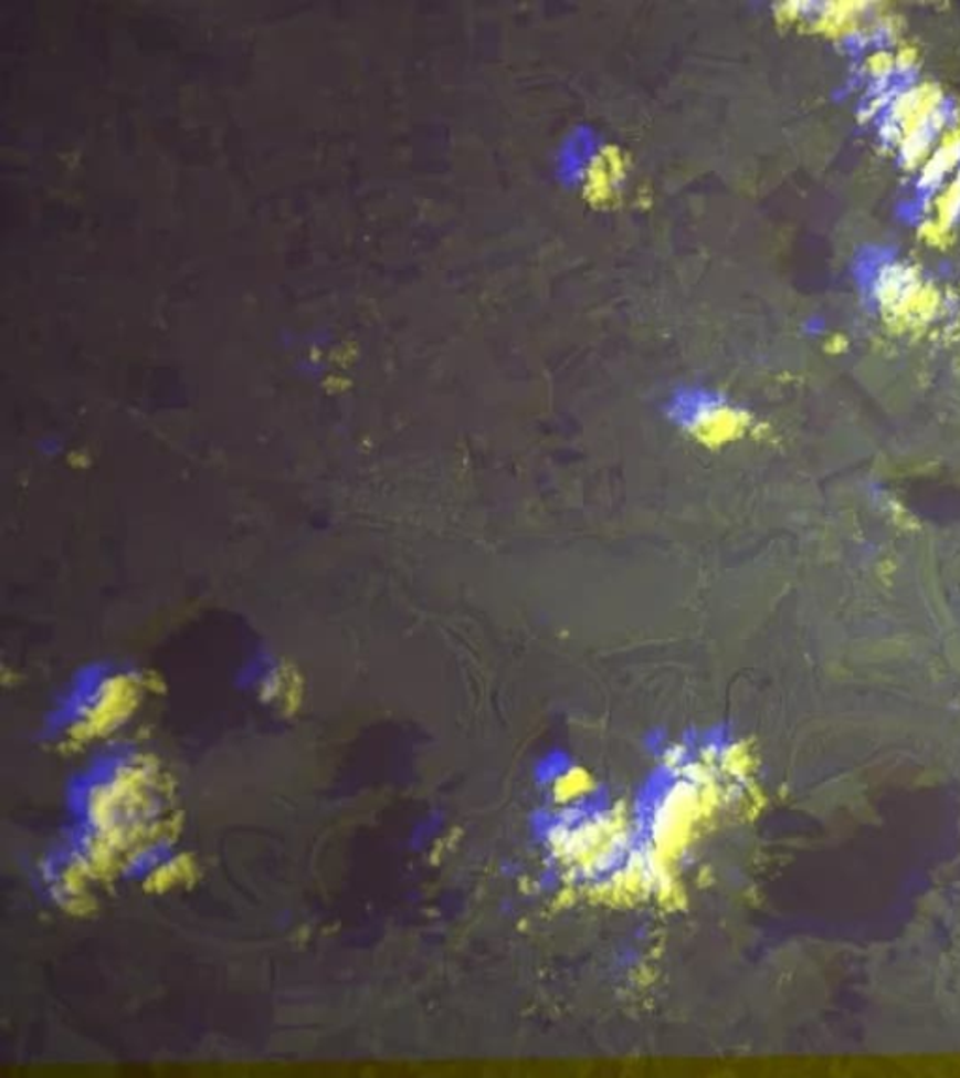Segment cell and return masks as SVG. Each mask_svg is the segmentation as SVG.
<instances>
[{"label":"cell","instance_id":"4fadbf2b","mask_svg":"<svg viewBox=\"0 0 960 1078\" xmlns=\"http://www.w3.org/2000/svg\"><path fill=\"white\" fill-rule=\"evenodd\" d=\"M868 72H871V64H865V66H848V72L844 74L843 80L833 86L831 100L835 104L855 102V100L862 96L865 86H867Z\"/></svg>","mask_w":960,"mask_h":1078},{"label":"cell","instance_id":"8992f818","mask_svg":"<svg viewBox=\"0 0 960 1078\" xmlns=\"http://www.w3.org/2000/svg\"><path fill=\"white\" fill-rule=\"evenodd\" d=\"M954 177H957V171H954L953 160H951L948 145H946L936 155L930 156L924 166L917 167L916 171L908 175L905 193L938 212V205L942 201L943 193L948 191Z\"/></svg>","mask_w":960,"mask_h":1078},{"label":"cell","instance_id":"7a4b0ae2","mask_svg":"<svg viewBox=\"0 0 960 1078\" xmlns=\"http://www.w3.org/2000/svg\"><path fill=\"white\" fill-rule=\"evenodd\" d=\"M130 690V676L117 666H91L74 679L51 713V732L61 733V737L87 735L113 721Z\"/></svg>","mask_w":960,"mask_h":1078},{"label":"cell","instance_id":"7c38bea8","mask_svg":"<svg viewBox=\"0 0 960 1078\" xmlns=\"http://www.w3.org/2000/svg\"><path fill=\"white\" fill-rule=\"evenodd\" d=\"M935 228L943 237H960V175L954 177L948 191L938 205Z\"/></svg>","mask_w":960,"mask_h":1078},{"label":"cell","instance_id":"3957f363","mask_svg":"<svg viewBox=\"0 0 960 1078\" xmlns=\"http://www.w3.org/2000/svg\"><path fill=\"white\" fill-rule=\"evenodd\" d=\"M930 91L932 85L925 77L921 64L905 50L887 61L871 64L867 86L854 102L855 117L865 124L878 109H903L916 115Z\"/></svg>","mask_w":960,"mask_h":1078},{"label":"cell","instance_id":"5bb4252c","mask_svg":"<svg viewBox=\"0 0 960 1078\" xmlns=\"http://www.w3.org/2000/svg\"><path fill=\"white\" fill-rule=\"evenodd\" d=\"M929 314L938 321H954L960 317V295L957 291L943 290L936 296L935 306Z\"/></svg>","mask_w":960,"mask_h":1078},{"label":"cell","instance_id":"52a82bcc","mask_svg":"<svg viewBox=\"0 0 960 1078\" xmlns=\"http://www.w3.org/2000/svg\"><path fill=\"white\" fill-rule=\"evenodd\" d=\"M599 155H601V143L593 134V129H577L574 134H570L563 148L559 150V177L565 182L577 185L595 167Z\"/></svg>","mask_w":960,"mask_h":1078},{"label":"cell","instance_id":"277c9868","mask_svg":"<svg viewBox=\"0 0 960 1078\" xmlns=\"http://www.w3.org/2000/svg\"><path fill=\"white\" fill-rule=\"evenodd\" d=\"M959 134L960 100L949 91L932 86L925 104L911 118L893 160L900 171L910 175Z\"/></svg>","mask_w":960,"mask_h":1078},{"label":"cell","instance_id":"2e32d148","mask_svg":"<svg viewBox=\"0 0 960 1078\" xmlns=\"http://www.w3.org/2000/svg\"><path fill=\"white\" fill-rule=\"evenodd\" d=\"M949 155L953 160L954 171L960 175V134L948 143Z\"/></svg>","mask_w":960,"mask_h":1078},{"label":"cell","instance_id":"6da1fadb","mask_svg":"<svg viewBox=\"0 0 960 1078\" xmlns=\"http://www.w3.org/2000/svg\"><path fill=\"white\" fill-rule=\"evenodd\" d=\"M850 276L868 312L906 310L927 287L921 266L889 241H868L855 248Z\"/></svg>","mask_w":960,"mask_h":1078},{"label":"cell","instance_id":"9c48e42d","mask_svg":"<svg viewBox=\"0 0 960 1078\" xmlns=\"http://www.w3.org/2000/svg\"><path fill=\"white\" fill-rule=\"evenodd\" d=\"M865 29H867L873 62L887 61V59L905 51L900 23L893 13H884L882 18L876 19Z\"/></svg>","mask_w":960,"mask_h":1078},{"label":"cell","instance_id":"ba28073f","mask_svg":"<svg viewBox=\"0 0 960 1078\" xmlns=\"http://www.w3.org/2000/svg\"><path fill=\"white\" fill-rule=\"evenodd\" d=\"M782 12L798 25L811 31H822L825 27H841L844 4L830 0H795L782 4Z\"/></svg>","mask_w":960,"mask_h":1078},{"label":"cell","instance_id":"9a60e30c","mask_svg":"<svg viewBox=\"0 0 960 1078\" xmlns=\"http://www.w3.org/2000/svg\"><path fill=\"white\" fill-rule=\"evenodd\" d=\"M825 321L824 317L820 315H811L809 320L805 321V331L811 334L824 333Z\"/></svg>","mask_w":960,"mask_h":1078},{"label":"cell","instance_id":"5b68a950","mask_svg":"<svg viewBox=\"0 0 960 1078\" xmlns=\"http://www.w3.org/2000/svg\"><path fill=\"white\" fill-rule=\"evenodd\" d=\"M669 417L709 449H720L743 430L745 417L722 396L704 388H683L669 401Z\"/></svg>","mask_w":960,"mask_h":1078},{"label":"cell","instance_id":"8fae6325","mask_svg":"<svg viewBox=\"0 0 960 1078\" xmlns=\"http://www.w3.org/2000/svg\"><path fill=\"white\" fill-rule=\"evenodd\" d=\"M893 216H895L897 223H900L905 229H910V231H927V229L935 228L936 223V210L930 209L927 205L919 203L917 199L910 198L905 191L895 201Z\"/></svg>","mask_w":960,"mask_h":1078},{"label":"cell","instance_id":"30bf717a","mask_svg":"<svg viewBox=\"0 0 960 1078\" xmlns=\"http://www.w3.org/2000/svg\"><path fill=\"white\" fill-rule=\"evenodd\" d=\"M836 51L848 62V66H865L873 64L871 56V45H868V34L865 27L844 25L836 31Z\"/></svg>","mask_w":960,"mask_h":1078}]
</instances>
